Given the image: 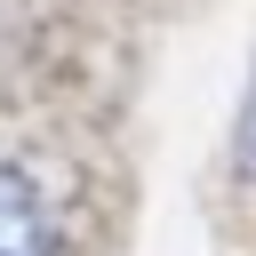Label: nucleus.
Instances as JSON below:
<instances>
[{"label":"nucleus","mask_w":256,"mask_h":256,"mask_svg":"<svg viewBox=\"0 0 256 256\" xmlns=\"http://www.w3.org/2000/svg\"><path fill=\"white\" fill-rule=\"evenodd\" d=\"M232 168L256 184V64H248V88H240V120H232Z\"/></svg>","instance_id":"f03ea898"},{"label":"nucleus","mask_w":256,"mask_h":256,"mask_svg":"<svg viewBox=\"0 0 256 256\" xmlns=\"http://www.w3.org/2000/svg\"><path fill=\"white\" fill-rule=\"evenodd\" d=\"M0 256H56V216L16 168H0Z\"/></svg>","instance_id":"f257e3e1"}]
</instances>
